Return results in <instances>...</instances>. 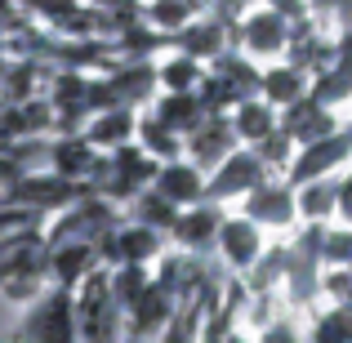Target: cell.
Masks as SVG:
<instances>
[{
	"instance_id": "1",
	"label": "cell",
	"mask_w": 352,
	"mask_h": 343,
	"mask_svg": "<svg viewBox=\"0 0 352 343\" xmlns=\"http://www.w3.org/2000/svg\"><path fill=\"white\" fill-rule=\"evenodd\" d=\"M330 206H339L335 188H312V197H303V210H312V214H321V210H330Z\"/></svg>"
},
{
	"instance_id": "2",
	"label": "cell",
	"mask_w": 352,
	"mask_h": 343,
	"mask_svg": "<svg viewBox=\"0 0 352 343\" xmlns=\"http://www.w3.org/2000/svg\"><path fill=\"white\" fill-rule=\"evenodd\" d=\"M335 197H339V210H344V219H352V174H348L344 183H339Z\"/></svg>"
}]
</instances>
